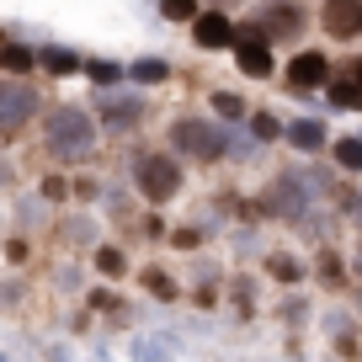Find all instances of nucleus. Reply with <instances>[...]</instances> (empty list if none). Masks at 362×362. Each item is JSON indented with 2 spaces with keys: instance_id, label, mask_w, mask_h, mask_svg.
Here are the masks:
<instances>
[{
  "instance_id": "15",
  "label": "nucleus",
  "mask_w": 362,
  "mask_h": 362,
  "mask_svg": "<svg viewBox=\"0 0 362 362\" xmlns=\"http://www.w3.org/2000/svg\"><path fill=\"white\" fill-rule=\"evenodd\" d=\"M214 107H218L224 117H240V112H245V102H240V96H229V90H218V96H214Z\"/></svg>"
},
{
  "instance_id": "2",
  "label": "nucleus",
  "mask_w": 362,
  "mask_h": 362,
  "mask_svg": "<svg viewBox=\"0 0 362 362\" xmlns=\"http://www.w3.org/2000/svg\"><path fill=\"white\" fill-rule=\"evenodd\" d=\"M170 144H176L187 160H203V165H214V160H224V144H229V139L218 134L208 117H176V128H170Z\"/></svg>"
},
{
  "instance_id": "17",
  "label": "nucleus",
  "mask_w": 362,
  "mask_h": 362,
  "mask_svg": "<svg viewBox=\"0 0 362 362\" xmlns=\"http://www.w3.org/2000/svg\"><path fill=\"white\" fill-rule=\"evenodd\" d=\"M256 134H261V139H277L283 128H277V117H256Z\"/></svg>"
},
{
  "instance_id": "16",
  "label": "nucleus",
  "mask_w": 362,
  "mask_h": 362,
  "mask_svg": "<svg viewBox=\"0 0 362 362\" xmlns=\"http://www.w3.org/2000/svg\"><path fill=\"white\" fill-rule=\"evenodd\" d=\"M96 267H102L107 277H117V272H123V256H117V250H102V256H96Z\"/></svg>"
},
{
  "instance_id": "14",
  "label": "nucleus",
  "mask_w": 362,
  "mask_h": 362,
  "mask_svg": "<svg viewBox=\"0 0 362 362\" xmlns=\"http://www.w3.org/2000/svg\"><path fill=\"white\" fill-rule=\"evenodd\" d=\"M336 160L346 170H362V144H351V139H346V144H336Z\"/></svg>"
},
{
  "instance_id": "9",
  "label": "nucleus",
  "mask_w": 362,
  "mask_h": 362,
  "mask_svg": "<svg viewBox=\"0 0 362 362\" xmlns=\"http://www.w3.org/2000/svg\"><path fill=\"white\" fill-rule=\"evenodd\" d=\"M160 11L170 22H197V0H160Z\"/></svg>"
},
{
  "instance_id": "13",
  "label": "nucleus",
  "mask_w": 362,
  "mask_h": 362,
  "mask_svg": "<svg viewBox=\"0 0 362 362\" xmlns=\"http://www.w3.org/2000/svg\"><path fill=\"white\" fill-rule=\"evenodd\" d=\"M6 69H16V75H27V69H33V54H27L22 43H11V48H6Z\"/></svg>"
},
{
  "instance_id": "1",
  "label": "nucleus",
  "mask_w": 362,
  "mask_h": 362,
  "mask_svg": "<svg viewBox=\"0 0 362 362\" xmlns=\"http://www.w3.org/2000/svg\"><path fill=\"white\" fill-rule=\"evenodd\" d=\"M43 128H48V149H54L59 160H80L96 144V123H90L80 107H54Z\"/></svg>"
},
{
  "instance_id": "5",
  "label": "nucleus",
  "mask_w": 362,
  "mask_h": 362,
  "mask_svg": "<svg viewBox=\"0 0 362 362\" xmlns=\"http://www.w3.org/2000/svg\"><path fill=\"white\" fill-rule=\"evenodd\" d=\"M320 27L336 43H351L362 33V0H320Z\"/></svg>"
},
{
  "instance_id": "8",
  "label": "nucleus",
  "mask_w": 362,
  "mask_h": 362,
  "mask_svg": "<svg viewBox=\"0 0 362 362\" xmlns=\"http://www.w3.org/2000/svg\"><path fill=\"white\" fill-rule=\"evenodd\" d=\"M330 102L336 107H362V69H341L330 80Z\"/></svg>"
},
{
  "instance_id": "12",
  "label": "nucleus",
  "mask_w": 362,
  "mask_h": 362,
  "mask_svg": "<svg viewBox=\"0 0 362 362\" xmlns=\"http://www.w3.org/2000/svg\"><path fill=\"white\" fill-rule=\"evenodd\" d=\"M293 139H298L304 149H320V144H325V128H320V123H298V128H293Z\"/></svg>"
},
{
  "instance_id": "3",
  "label": "nucleus",
  "mask_w": 362,
  "mask_h": 362,
  "mask_svg": "<svg viewBox=\"0 0 362 362\" xmlns=\"http://www.w3.org/2000/svg\"><path fill=\"white\" fill-rule=\"evenodd\" d=\"M134 181H139V192H144L149 203H170V197L181 192V165L170 155H139Z\"/></svg>"
},
{
  "instance_id": "11",
  "label": "nucleus",
  "mask_w": 362,
  "mask_h": 362,
  "mask_svg": "<svg viewBox=\"0 0 362 362\" xmlns=\"http://www.w3.org/2000/svg\"><path fill=\"white\" fill-rule=\"evenodd\" d=\"M102 112L112 117V123H134L139 107H134V102H112V96H102Z\"/></svg>"
},
{
  "instance_id": "18",
  "label": "nucleus",
  "mask_w": 362,
  "mask_h": 362,
  "mask_svg": "<svg viewBox=\"0 0 362 362\" xmlns=\"http://www.w3.org/2000/svg\"><path fill=\"white\" fill-rule=\"evenodd\" d=\"M214 6H218V11H229V6H240V0H214Z\"/></svg>"
},
{
  "instance_id": "19",
  "label": "nucleus",
  "mask_w": 362,
  "mask_h": 362,
  "mask_svg": "<svg viewBox=\"0 0 362 362\" xmlns=\"http://www.w3.org/2000/svg\"><path fill=\"white\" fill-rule=\"evenodd\" d=\"M357 272H362V245H357Z\"/></svg>"
},
{
  "instance_id": "7",
  "label": "nucleus",
  "mask_w": 362,
  "mask_h": 362,
  "mask_svg": "<svg viewBox=\"0 0 362 362\" xmlns=\"http://www.w3.org/2000/svg\"><path fill=\"white\" fill-rule=\"evenodd\" d=\"M192 33H197V48H229V43H235L229 11H203V16L192 22Z\"/></svg>"
},
{
  "instance_id": "4",
  "label": "nucleus",
  "mask_w": 362,
  "mask_h": 362,
  "mask_svg": "<svg viewBox=\"0 0 362 362\" xmlns=\"http://www.w3.org/2000/svg\"><path fill=\"white\" fill-rule=\"evenodd\" d=\"M37 112V90L27 80H6L0 86V139H16Z\"/></svg>"
},
{
  "instance_id": "6",
  "label": "nucleus",
  "mask_w": 362,
  "mask_h": 362,
  "mask_svg": "<svg viewBox=\"0 0 362 362\" xmlns=\"http://www.w3.org/2000/svg\"><path fill=\"white\" fill-rule=\"evenodd\" d=\"M325 80H330V64H325V54H315V48L288 64V86L293 90H315V86H325Z\"/></svg>"
},
{
  "instance_id": "10",
  "label": "nucleus",
  "mask_w": 362,
  "mask_h": 362,
  "mask_svg": "<svg viewBox=\"0 0 362 362\" xmlns=\"http://www.w3.org/2000/svg\"><path fill=\"white\" fill-rule=\"evenodd\" d=\"M43 64L54 69V75H69V69H80V59H75V54H64V48H48Z\"/></svg>"
}]
</instances>
